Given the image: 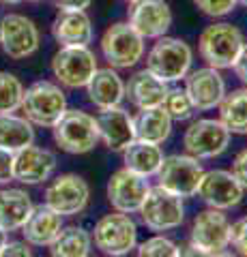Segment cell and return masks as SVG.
Here are the masks:
<instances>
[{"mask_svg":"<svg viewBox=\"0 0 247 257\" xmlns=\"http://www.w3.org/2000/svg\"><path fill=\"white\" fill-rule=\"evenodd\" d=\"M86 94H89V101L97 109L116 107L125 101V82L118 75V71L112 67L97 69L91 77V82L86 84Z\"/></svg>","mask_w":247,"mask_h":257,"instance_id":"22","label":"cell"},{"mask_svg":"<svg viewBox=\"0 0 247 257\" xmlns=\"http://www.w3.org/2000/svg\"><path fill=\"white\" fill-rule=\"evenodd\" d=\"M133 118V133L135 140H144V142H153L161 146L163 142H168L172 135V122L174 120L166 114V109L159 107H144L138 109Z\"/></svg>","mask_w":247,"mask_h":257,"instance_id":"25","label":"cell"},{"mask_svg":"<svg viewBox=\"0 0 247 257\" xmlns=\"http://www.w3.org/2000/svg\"><path fill=\"white\" fill-rule=\"evenodd\" d=\"M127 24L144 39H159L172 26V9L166 0H135L127 11Z\"/></svg>","mask_w":247,"mask_h":257,"instance_id":"16","label":"cell"},{"mask_svg":"<svg viewBox=\"0 0 247 257\" xmlns=\"http://www.w3.org/2000/svg\"><path fill=\"white\" fill-rule=\"evenodd\" d=\"M52 37L58 45H91L93 22L86 11H58L52 22Z\"/></svg>","mask_w":247,"mask_h":257,"instance_id":"23","label":"cell"},{"mask_svg":"<svg viewBox=\"0 0 247 257\" xmlns=\"http://www.w3.org/2000/svg\"><path fill=\"white\" fill-rule=\"evenodd\" d=\"M58 11H86L93 0H52Z\"/></svg>","mask_w":247,"mask_h":257,"instance_id":"38","label":"cell"},{"mask_svg":"<svg viewBox=\"0 0 247 257\" xmlns=\"http://www.w3.org/2000/svg\"><path fill=\"white\" fill-rule=\"evenodd\" d=\"M93 242L103 255L123 257L129 255L138 246V225L131 219V214L125 212H110L95 223Z\"/></svg>","mask_w":247,"mask_h":257,"instance_id":"6","label":"cell"},{"mask_svg":"<svg viewBox=\"0 0 247 257\" xmlns=\"http://www.w3.org/2000/svg\"><path fill=\"white\" fill-rule=\"evenodd\" d=\"M123 3H127V5H131V3H135V0H123Z\"/></svg>","mask_w":247,"mask_h":257,"instance_id":"43","label":"cell"},{"mask_svg":"<svg viewBox=\"0 0 247 257\" xmlns=\"http://www.w3.org/2000/svg\"><path fill=\"white\" fill-rule=\"evenodd\" d=\"M97 58L89 45H60L52 56V75L65 88H86L97 71Z\"/></svg>","mask_w":247,"mask_h":257,"instance_id":"8","label":"cell"},{"mask_svg":"<svg viewBox=\"0 0 247 257\" xmlns=\"http://www.w3.org/2000/svg\"><path fill=\"white\" fill-rule=\"evenodd\" d=\"M236 5H243V7H247V0H236Z\"/></svg>","mask_w":247,"mask_h":257,"instance_id":"42","label":"cell"},{"mask_svg":"<svg viewBox=\"0 0 247 257\" xmlns=\"http://www.w3.org/2000/svg\"><path fill=\"white\" fill-rule=\"evenodd\" d=\"M101 54L112 69H133L146 52V43L127 22H116L101 35Z\"/></svg>","mask_w":247,"mask_h":257,"instance_id":"7","label":"cell"},{"mask_svg":"<svg viewBox=\"0 0 247 257\" xmlns=\"http://www.w3.org/2000/svg\"><path fill=\"white\" fill-rule=\"evenodd\" d=\"M185 152L196 159H215L224 155L230 146V131L219 118L194 120L183 133Z\"/></svg>","mask_w":247,"mask_h":257,"instance_id":"10","label":"cell"},{"mask_svg":"<svg viewBox=\"0 0 247 257\" xmlns=\"http://www.w3.org/2000/svg\"><path fill=\"white\" fill-rule=\"evenodd\" d=\"M146 69L163 82H179L191 71L194 52L191 47L177 37H159L146 54Z\"/></svg>","mask_w":247,"mask_h":257,"instance_id":"3","label":"cell"},{"mask_svg":"<svg viewBox=\"0 0 247 257\" xmlns=\"http://www.w3.org/2000/svg\"><path fill=\"white\" fill-rule=\"evenodd\" d=\"M30 144H35V128L30 120L15 114H0V148L18 152Z\"/></svg>","mask_w":247,"mask_h":257,"instance_id":"28","label":"cell"},{"mask_svg":"<svg viewBox=\"0 0 247 257\" xmlns=\"http://www.w3.org/2000/svg\"><path fill=\"white\" fill-rule=\"evenodd\" d=\"M161 107L166 109V114L172 120H177V122L191 120L196 114V107H194V103H191L189 94L185 92V88H168V94H166Z\"/></svg>","mask_w":247,"mask_h":257,"instance_id":"31","label":"cell"},{"mask_svg":"<svg viewBox=\"0 0 247 257\" xmlns=\"http://www.w3.org/2000/svg\"><path fill=\"white\" fill-rule=\"evenodd\" d=\"M230 246L238 255L247 257V216H241L238 221L230 223Z\"/></svg>","mask_w":247,"mask_h":257,"instance_id":"34","label":"cell"},{"mask_svg":"<svg viewBox=\"0 0 247 257\" xmlns=\"http://www.w3.org/2000/svg\"><path fill=\"white\" fill-rule=\"evenodd\" d=\"M52 135L56 146L69 155H86L99 144L97 120L82 109H65L52 126Z\"/></svg>","mask_w":247,"mask_h":257,"instance_id":"4","label":"cell"},{"mask_svg":"<svg viewBox=\"0 0 247 257\" xmlns=\"http://www.w3.org/2000/svg\"><path fill=\"white\" fill-rule=\"evenodd\" d=\"M217 107L219 120L230 135H247V86L226 92Z\"/></svg>","mask_w":247,"mask_h":257,"instance_id":"27","label":"cell"},{"mask_svg":"<svg viewBox=\"0 0 247 257\" xmlns=\"http://www.w3.org/2000/svg\"><path fill=\"white\" fill-rule=\"evenodd\" d=\"M28 3H43V0H28Z\"/></svg>","mask_w":247,"mask_h":257,"instance_id":"44","label":"cell"},{"mask_svg":"<svg viewBox=\"0 0 247 257\" xmlns=\"http://www.w3.org/2000/svg\"><path fill=\"white\" fill-rule=\"evenodd\" d=\"M93 251V236L84 227L77 225H62L60 234L50 244V253L54 257H86Z\"/></svg>","mask_w":247,"mask_h":257,"instance_id":"29","label":"cell"},{"mask_svg":"<svg viewBox=\"0 0 247 257\" xmlns=\"http://www.w3.org/2000/svg\"><path fill=\"white\" fill-rule=\"evenodd\" d=\"M194 5L209 18H224L234 11L236 0H194Z\"/></svg>","mask_w":247,"mask_h":257,"instance_id":"33","label":"cell"},{"mask_svg":"<svg viewBox=\"0 0 247 257\" xmlns=\"http://www.w3.org/2000/svg\"><path fill=\"white\" fill-rule=\"evenodd\" d=\"M232 69H234L236 77L243 82V86H247V43H243L241 52H238L236 60H234V64H232Z\"/></svg>","mask_w":247,"mask_h":257,"instance_id":"39","label":"cell"},{"mask_svg":"<svg viewBox=\"0 0 247 257\" xmlns=\"http://www.w3.org/2000/svg\"><path fill=\"white\" fill-rule=\"evenodd\" d=\"M91 187L77 174H60L45 187L43 204L62 216H75L89 206Z\"/></svg>","mask_w":247,"mask_h":257,"instance_id":"13","label":"cell"},{"mask_svg":"<svg viewBox=\"0 0 247 257\" xmlns=\"http://www.w3.org/2000/svg\"><path fill=\"white\" fill-rule=\"evenodd\" d=\"M202 174L204 170L200 165V159L191 155H170V157H163L155 176L159 180L157 182L159 187H163L166 191L185 199L196 195V189L200 184Z\"/></svg>","mask_w":247,"mask_h":257,"instance_id":"12","label":"cell"},{"mask_svg":"<svg viewBox=\"0 0 247 257\" xmlns=\"http://www.w3.org/2000/svg\"><path fill=\"white\" fill-rule=\"evenodd\" d=\"M20 3H24V0H0V5H5V7H15Z\"/></svg>","mask_w":247,"mask_h":257,"instance_id":"40","label":"cell"},{"mask_svg":"<svg viewBox=\"0 0 247 257\" xmlns=\"http://www.w3.org/2000/svg\"><path fill=\"white\" fill-rule=\"evenodd\" d=\"M161 161H163V150L159 148V144H153V142L133 140L123 150V163L127 170H131L140 176H146V178L157 174Z\"/></svg>","mask_w":247,"mask_h":257,"instance_id":"26","label":"cell"},{"mask_svg":"<svg viewBox=\"0 0 247 257\" xmlns=\"http://www.w3.org/2000/svg\"><path fill=\"white\" fill-rule=\"evenodd\" d=\"M230 246V221L224 210L209 208L196 214L189 229V244L179 255H224Z\"/></svg>","mask_w":247,"mask_h":257,"instance_id":"1","label":"cell"},{"mask_svg":"<svg viewBox=\"0 0 247 257\" xmlns=\"http://www.w3.org/2000/svg\"><path fill=\"white\" fill-rule=\"evenodd\" d=\"M140 219L150 231H170L181 227L185 219L183 197L166 191L163 187H150L140 206Z\"/></svg>","mask_w":247,"mask_h":257,"instance_id":"9","label":"cell"},{"mask_svg":"<svg viewBox=\"0 0 247 257\" xmlns=\"http://www.w3.org/2000/svg\"><path fill=\"white\" fill-rule=\"evenodd\" d=\"M24 86L18 75L0 71V114H15L20 109Z\"/></svg>","mask_w":247,"mask_h":257,"instance_id":"30","label":"cell"},{"mask_svg":"<svg viewBox=\"0 0 247 257\" xmlns=\"http://www.w3.org/2000/svg\"><path fill=\"white\" fill-rule=\"evenodd\" d=\"M196 195L209 208H217V210H230L243 202L245 189L241 187L232 172L226 170H211L204 172L200 184L196 189Z\"/></svg>","mask_w":247,"mask_h":257,"instance_id":"15","label":"cell"},{"mask_svg":"<svg viewBox=\"0 0 247 257\" xmlns=\"http://www.w3.org/2000/svg\"><path fill=\"white\" fill-rule=\"evenodd\" d=\"M183 79H185V92L189 94L196 111L215 109L221 103V99H224V94L228 92L219 69H213V67L194 69Z\"/></svg>","mask_w":247,"mask_h":257,"instance_id":"17","label":"cell"},{"mask_svg":"<svg viewBox=\"0 0 247 257\" xmlns=\"http://www.w3.org/2000/svg\"><path fill=\"white\" fill-rule=\"evenodd\" d=\"M148 189L150 184L146 176H140L131 170H127V167H121V170H116L110 176L106 195L114 210L125 214H135L140 210L142 202H144Z\"/></svg>","mask_w":247,"mask_h":257,"instance_id":"14","label":"cell"},{"mask_svg":"<svg viewBox=\"0 0 247 257\" xmlns=\"http://www.w3.org/2000/svg\"><path fill=\"white\" fill-rule=\"evenodd\" d=\"M168 82L153 75L148 69L135 71V73L125 82V99L131 103L135 109L144 107H159L168 94Z\"/></svg>","mask_w":247,"mask_h":257,"instance_id":"20","label":"cell"},{"mask_svg":"<svg viewBox=\"0 0 247 257\" xmlns=\"http://www.w3.org/2000/svg\"><path fill=\"white\" fill-rule=\"evenodd\" d=\"M232 176L234 178L241 182V187L243 189H247V148L245 150H241L238 155L234 157V161H232Z\"/></svg>","mask_w":247,"mask_h":257,"instance_id":"36","label":"cell"},{"mask_svg":"<svg viewBox=\"0 0 247 257\" xmlns=\"http://www.w3.org/2000/svg\"><path fill=\"white\" fill-rule=\"evenodd\" d=\"M5 242H7V231H5L3 227H0V248L5 246Z\"/></svg>","mask_w":247,"mask_h":257,"instance_id":"41","label":"cell"},{"mask_svg":"<svg viewBox=\"0 0 247 257\" xmlns=\"http://www.w3.org/2000/svg\"><path fill=\"white\" fill-rule=\"evenodd\" d=\"M97 120V131H99V142H103V146L123 152L129 144L135 140L133 133V118L127 109L121 105L99 109V114L95 116Z\"/></svg>","mask_w":247,"mask_h":257,"instance_id":"19","label":"cell"},{"mask_svg":"<svg viewBox=\"0 0 247 257\" xmlns=\"http://www.w3.org/2000/svg\"><path fill=\"white\" fill-rule=\"evenodd\" d=\"M20 109L24 111V118L30 120L33 124L52 128L56 120L65 114L67 96L58 84L41 79L24 90Z\"/></svg>","mask_w":247,"mask_h":257,"instance_id":"5","label":"cell"},{"mask_svg":"<svg viewBox=\"0 0 247 257\" xmlns=\"http://www.w3.org/2000/svg\"><path fill=\"white\" fill-rule=\"evenodd\" d=\"M13 180V152L0 148V184Z\"/></svg>","mask_w":247,"mask_h":257,"instance_id":"37","label":"cell"},{"mask_svg":"<svg viewBox=\"0 0 247 257\" xmlns=\"http://www.w3.org/2000/svg\"><path fill=\"white\" fill-rule=\"evenodd\" d=\"M56 155L47 148H39L35 144L13 152V180L22 184H41L50 180L56 170Z\"/></svg>","mask_w":247,"mask_h":257,"instance_id":"18","label":"cell"},{"mask_svg":"<svg viewBox=\"0 0 247 257\" xmlns=\"http://www.w3.org/2000/svg\"><path fill=\"white\" fill-rule=\"evenodd\" d=\"M62 214L50 206H35L26 223L22 225V236L30 246H50L62 229Z\"/></svg>","mask_w":247,"mask_h":257,"instance_id":"21","label":"cell"},{"mask_svg":"<svg viewBox=\"0 0 247 257\" xmlns=\"http://www.w3.org/2000/svg\"><path fill=\"white\" fill-rule=\"evenodd\" d=\"M245 43L243 32L230 22H215L200 32L198 52L206 67L213 69H232L238 52Z\"/></svg>","mask_w":247,"mask_h":257,"instance_id":"2","label":"cell"},{"mask_svg":"<svg viewBox=\"0 0 247 257\" xmlns=\"http://www.w3.org/2000/svg\"><path fill=\"white\" fill-rule=\"evenodd\" d=\"M33 199L26 191L5 187L0 189V227L7 234L22 229V225L33 212Z\"/></svg>","mask_w":247,"mask_h":257,"instance_id":"24","label":"cell"},{"mask_svg":"<svg viewBox=\"0 0 247 257\" xmlns=\"http://www.w3.org/2000/svg\"><path fill=\"white\" fill-rule=\"evenodd\" d=\"M0 255L3 257H9V255H20V257H30L33 255V248H30V244L26 242V240H7L5 246L0 248Z\"/></svg>","mask_w":247,"mask_h":257,"instance_id":"35","label":"cell"},{"mask_svg":"<svg viewBox=\"0 0 247 257\" xmlns=\"http://www.w3.org/2000/svg\"><path fill=\"white\" fill-rule=\"evenodd\" d=\"M41 45L37 24L22 13H7L0 20V47L11 60H24L37 54Z\"/></svg>","mask_w":247,"mask_h":257,"instance_id":"11","label":"cell"},{"mask_svg":"<svg viewBox=\"0 0 247 257\" xmlns=\"http://www.w3.org/2000/svg\"><path fill=\"white\" fill-rule=\"evenodd\" d=\"M138 255L142 257H179V244H174L166 236H153L138 246Z\"/></svg>","mask_w":247,"mask_h":257,"instance_id":"32","label":"cell"}]
</instances>
